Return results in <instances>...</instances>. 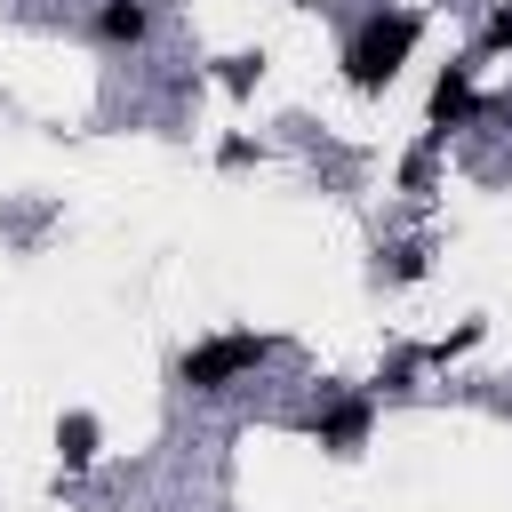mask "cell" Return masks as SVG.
<instances>
[{
	"label": "cell",
	"mask_w": 512,
	"mask_h": 512,
	"mask_svg": "<svg viewBox=\"0 0 512 512\" xmlns=\"http://www.w3.org/2000/svg\"><path fill=\"white\" fill-rule=\"evenodd\" d=\"M416 40H424V16H416V8H376V16H360V32L344 40V80H352L360 96H384V88L400 80V64L416 56Z\"/></svg>",
	"instance_id": "obj_1"
},
{
	"label": "cell",
	"mask_w": 512,
	"mask_h": 512,
	"mask_svg": "<svg viewBox=\"0 0 512 512\" xmlns=\"http://www.w3.org/2000/svg\"><path fill=\"white\" fill-rule=\"evenodd\" d=\"M272 360V336H248V328H224V336H208V344H192L184 360H176V376H184V392H232L248 368H264Z\"/></svg>",
	"instance_id": "obj_2"
},
{
	"label": "cell",
	"mask_w": 512,
	"mask_h": 512,
	"mask_svg": "<svg viewBox=\"0 0 512 512\" xmlns=\"http://www.w3.org/2000/svg\"><path fill=\"white\" fill-rule=\"evenodd\" d=\"M368 424H376V400H368V392H328V400L312 408V440L336 448V456H360V448H368Z\"/></svg>",
	"instance_id": "obj_3"
},
{
	"label": "cell",
	"mask_w": 512,
	"mask_h": 512,
	"mask_svg": "<svg viewBox=\"0 0 512 512\" xmlns=\"http://www.w3.org/2000/svg\"><path fill=\"white\" fill-rule=\"evenodd\" d=\"M480 120V96H472V64H448L440 80H432V136H448V128H472Z\"/></svg>",
	"instance_id": "obj_4"
},
{
	"label": "cell",
	"mask_w": 512,
	"mask_h": 512,
	"mask_svg": "<svg viewBox=\"0 0 512 512\" xmlns=\"http://www.w3.org/2000/svg\"><path fill=\"white\" fill-rule=\"evenodd\" d=\"M144 32H152V8H144V0H104V8H96V40H104V48H136Z\"/></svg>",
	"instance_id": "obj_5"
},
{
	"label": "cell",
	"mask_w": 512,
	"mask_h": 512,
	"mask_svg": "<svg viewBox=\"0 0 512 512\" xmlns=\"http://www.w3.org/2000/svg\"><path fill=\"white\" fill-rule=\"evenodd\" d=\"M56 464H64V472H88V464H96V416H88V408L56 416Z\"/></svg>",
	"instance_id": "obj_6"
},
{
	"label": "cell",
	"mask_w": 512,
	"mask_h": 512,
	"mask_svg": "<svg viewBox=\"0 0 512 512\" xmlns=\"http://www.w3.org/2000/svg\"><path fill=\"white\" fill-rule=\"evenodd\" d=\"M216 80H224L232 96H248V88L264 80V48H240V56H224V64H216Z\"/></svg>",
	"instance_id": "obj_7"
},
{
	"label": "cell",
	"mask_w": 512,
	"mask_h": 512,
	"mask_svg": "<svg viewBox=\"0 0 512 512\" xmlns=\"http://www.w3.org/2000/svg\"><path fill=\"white\" fill-rule=\"evenodd\" d=\"M496 48H512V0L488 8V32H480V56H496Z\"/></svg>",
	"instance_id": "obj_8"
},
{
	"label": "cell",
	"mask_w": 512,
	"mask_h": 512,
	"mask_svg": "<svg viewBox=\"0 0 512 512\" xmlns=\"http://www.w3.org/2000/svg\"><path fill=\"white\" fill-rule=\"evenodd\" d=\"M432 144H440V136H432ZM432 144H416V152H408V168H400V184H408V192H424V184H432Z\"/></svg>",
	"instance_id": "obj_9"
},
{
	"label": "cell",
	"mask_w": 512,
	"mask_h": 512,
	"mask_svg": "<svg viewBox=\"0 0 512 512\" xmlns=\"http://www.w3.org/2000/svg\"><path fill=\"white\" fill-rule=\"evenodd\" d=\"M416 272H424V248H400V256L384 264V280H416Z\"/></svg>",
	"instance_id": "obj_10"
},
{
	"label": "cell",
	"mask_w": 512,
	"mask_h": 512,
	"mask_svg": "<svg viewBox=\"0 0 512 512\" xmlns=\"http://www.w3.org/2000/svg\"><path fill=\"white\" fill-rule=\"evenodd\" d=\"M216 160H224V168H248V160H256V144H248V136H224V152H216Z\"/></svg>",
	"instance_id": "obj_11"
},
{
	"label": "cell",
	"mask_w": 512,
	"mask_h": 512,
	"mask_svg": "<svg viewBox=\"0 0 512 512\" xmlns=\"http://www.w3.org/2000/svg\"><path fill=\"white\" fill-rule=\"evenodd\" d=\"M288 8H320V0H288Z\"/></svg>",
	"instance_id": "obj_12"
}]
</instances>
